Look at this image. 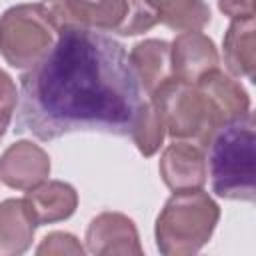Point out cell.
I'll return each instance as SVG.
<instances>
[{"mask_svg":"<svg viewBox=\"0 0 256 256\" xmlns=\"http://www.w3.org/2000/svg\"><path fill=\"white\" fill-rule=\"evenodd\" d=\"M142 86L126 48L108 34L62 28L20 78L16 130L38 140L72 132L130 136Z\"/></svg>","mask_w":256,"mask_h":256,"instance_id":"6da1fadb","label":"cell"},{"mask_svg":"<svg viewBox=\"0 0 256 256\" xmlns=\"http://www.w3.org/2000/svg\"><path fill=\"white\" fill-rule=\"evenodd\" d=\"M256 124L252 112L224 122L206 142L212 190L226 200L254 202L256 196Z\"/></svg>","mask_w":256,"mask_h":256,"instance_id":"7a4b0ae2","label":"cell"},{"mask_svg":"<svg viewBox=\"0 0 256 256\" xmlns=\"http://www.w3.org/2000/svg\"><path fill=\"white\" fill-rule=\"evenodd\" d=\"M220 220V206L202 188L174 192L160 210L154 238L164 256H190L212 238Z\"/></svg>","mask_w":256,"mask_h":256,"instance_id":"3957f363","label":"cell"},{"mask_svg":"<svg viewBox=\"0 0 256 256\" xmlns=\"http://www.w3.org/2000/svg\"><path fill=\"white\" fill-rule=\"evenodd\" d=\"M40 6L56 32L80 28L100 34L136 36L158 24L142 0H42Z\"/></svg>","mask_w":256,"mask_h":256,"instance_id":"277c9868","label":"cell"},{"mask_svg":"<svg viewBox=\"0 0 256 256\" xmlns=\"http://www.w3.org/2000/svg\"><path fill=\"white\" fill-rule=\"evenodd\" d=\"M150 102L158 108L164 128L174 140H190L202 148L216 128L226 122L198 84L174 76L150 94Z\"/></svg>","mask_w":256,"mask_h":256,"instance_id":"5b68a950","label":"cell"},{"mask_svg":"<svg viewBox=\"0 0 256 256\" xmlns=\"http://www.w3.org/2000/svg\"><path fill=\"white\" fill-rule=\"evenodd\" d=\"M54 40L56 28L40 4H16L0 16V54L12 68H32Z\"/></svg>","mask_w":256,"mask_h":256,"instance_id":"8992f818","label":"cell"},{"mask_svg":"<svg viewBox=\"0 0 256 256\" xmlns=\"http://www.w3.org/2000/svg\"><path fill=\"white\" fill-rule=\"evenodd\" d=\"M50 176V156L32 140L10 144L0 156V182L14 190H32Z\"/></svg>","mask_w":256,"mask_h":256,"instance_id":"52a82bcc","label":"cell"},{"mask_svg":"<svg viewBox=\"0 0 256 256\" xmlns=\"http://www.w3.org/2000/svg\"><path fill=\"white\" fill-rule=\"evenodd\" d=\"M86 250L96 256L134 254L140 256V236L136 224L122 212H102L86 228Z\"/></svg>","mask_w":256,"mask_h":256,"instance_id":"ba28073f","label":"cell"},{"mask_svg":"<svg viewBox=\"0 0 256 256\" xmlns=\"http://www.w3.org/2000/svg\"><path fill=\"white\" fill-rule=\"evenodd\" d=\"M220 56L212 38L200 30H186L170 44L172 76L184 82H198L204 74L218 68Z\"/></svg>","mask_w":256,"mask_h":256,"instance_id":"9c48e42d","label":"cell"},{"mask_svg":"<svg viewBox=\"0 0 256 256\" xmlns=\"http://www.w3.org/2000/svg\"><path fill=\"white\" fill-rule=\"evenodd\" d=\"M158 170L172 192L202 188L208 176L204 148L188 140H176L162 152Z\"/></svg>","mask_w":256,"mask_h":256,"instance_id":"30bf717a","label":"cell"},{"mask_svg":"<svg viewBox=\"0 0 256 256\" xmlns=\"http://www.w3.org/2000/svg\"><path fill=\"white\" fill-rule=\"evenodd\" d=\"M24 204L36 226L54 224L70 218L78 206V192L62 180H44L32 190H26Z\"/></svg>","mask_w":256,"mask_h":256,"instance_id":"8fae6325","label":"cell"},{"mask_svg":"<svg viewBox=\"0 0 256 256\" xmlns=\"http://www.w3.org/2000/svg\"><path fill=\"white\" fill-rule=\"evenodd\" d=\"M224 64L230 74L254 80L256 70V22L254 18L232 20L224 34Z\"/></svg>","mask_w":256,"mask_h":256,"instance_id":"7c38bea8","label":"cell"},{"mask_svg":"<svg viewBox=\"0 0 256 256\" xmlns=\"http://www.w3.org/2000/svg\"><path fill=\"white\" fill-rule=\"evenodd\" d=\"M130 64L136 72V78L144 92L150 96L162 82L172 78L170 68V44L166 40L148 38L138 42L130 54Z\"/></svg>","mask_w":256,"mask_h":256,"instance_id":"4fadbf2b","label":"cell"},{"mask_svg":"<svg viewBox=\"0 0 256 256\" xmlns=\"http://www.w3.org/2000/svg\"><path fill=\"white\" fill-rule=\"evenodd\" d=\"M36 222L32 220L24 198L0 202V256L24 254L34 240Z\"/></svg>","mask_w":256,"mask_h":256,"instance_id":"5bb4252c","label":"cell"},{"mask_svg":"<svg viewBox=\"0 0 256 256\" xmlns=\"http://www.w3.org/2000/svg\"><path fill=\"white\" fill-rule=\"evenodd\" d=\"M194 84H198L208 94V98L214 102V106L218 108V112L222 114V118L226 122L250 114L248 92L244 90V86L238 80L224 74L220 68L210 70Z\"/></svg>","mask_w":256,"mask_h":256,"instance_id":"9a60e30c","label":"cell"},{"mask_svg":"<svg viewBox=\"0 0 256 256\" xmlns=\"http://www.w3.org/2000/svg\"><path fill=\"white\" fill-rule=\"evenodd\" d=\"M158 24L170 30H200L210 22V8L204 0H142Z\"/></svg>","mask_w":256,"mask_h":256,"instance_id":"2e32d148","label":"cell"},{"mask_svg":"<svg viewBox=\"0 0 256 256\" xmlns=\"http://www.w3.org/2000/svg\"><path fill=\"white\" fill-rule=\"evenodd\" d=\"M164 134H166V128H164L158 108L150 100L142 102L138 108V114L134 118L132 130H130V136H132L138 152L146 158L154 156L158 152V148L162 146Z\"/></svg>","mask_w":256,"mask_h":256,"instance_id":"e0dca14e","label":"cell"},{"mask_svg":"<svg viewBox=\"0 0 256 256\" xmlns=\"http://www.w3.org/2000/svg\"><path fill=\"white\" fill-rule=\"evenodd\" d=\"M36 254H84V248L70 232H50L36 248Z\"/></svg>","mask_w":256,"mask_h":256,"instance_id":"ac0fdd59","label":"cell"},{"mask_svg":"<svg viewBox=\"0 0 256 256\" xmlns=\"http://www.w3.org/2000/svg\"><path fill=\"white\" fill-rule=\"evenodd\" d=\"M18 104V92L14 80L0 68V122L10 124Z\"/></svg>","mask_w":256,"mask_h":256,"instance_id":"d6986e66","label":"cell"},{"mask_svg":"<svg viewBox=\"0 0 256 256\" xmlns=\"http://www.w3.org/2000/svg\"><path fill=\"white\" fill-rule=\"evenodd\" d=\"M218 8L230 20L254 18V0H218Z\"/></svg>","mask_w":256,"mask_h":256,"instance_id":"ffe728a7","label":"cell"},{"mask_svg":"<svg viewBox=\"0 0 256 256\" xmlns=\"http://www.w3.org/2000/svg\"><path fill=\"white\" fill-rule=\"evenodd\" d=\"M6 128H8V124H2V122H0V138L4 136V132H6Z\"/></svg>","mask_w":256,"mask_h":256,"instance_id":"44dd1931","label":"cell"}]
</instances>
